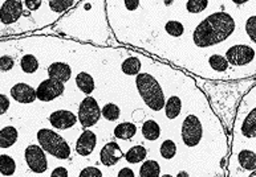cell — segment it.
I'll list each match as a JSON object with an SVG mask.
<instances>
[{
    "label": "cell",
    "instance_id": "d6a6232c",
    "mask_svg": "<svg viewBox=\"0 0 256 177\" xmlns=\"http://www.w3.org/2000/svg\"><path fill=\"white\" fill-rule=\"evenodd\" d=\"M14 68H15V58H14V57L7 56V54L0 57V72H11Z\"/></svg>",
    "mask_w": 256,
    "mask_h": 177
},
{
    "label": "cell",
    "instance_id": "6da1fadb",
    "mask_svg": "<svg viewBox=\"0 0 256 177\" xmlns=\"http://www.w3.org/2000/svg\"><path fill=\"white\" fill-rule=\"evenodd\" d=\"M236 21L228 12L218 11L203 19L192 32V41L196 48H211L226 41L235 32Z\"/></svg>",
    "mask_w": 256,
    "mask_h": 177
},
{
    "label": "cell",
    "instance_id": "ab89813d",
    "mask_svg": "<svg viewBox=\"0 0 256 177\" xmlns=\"http://www.w3.org/2000/svg\"><path fill=\"white\" fill-rule=\"evenodd\" d=\"M117 177H134V172L133 170H130V168L125 167V168H122V170L120 171Z\"/></svg>",
    "mask_w": 256,
    "mask_h": 177
},
{
    "label": "cell",
    "instance_id": "277c9868",
    "mask_svg": "<svg viewBox=\"0 0 256 177\" xmlns=\"http://www.w3.org/2000/svg\"><path fill=\"white\" fill-rule=\"evenodd\" d=\"M180 138L186 147H196L203 138L202 122L194 114H188L182 122L180 127Z\"/></svg>",
    "mask_w": 256,
    "mask_h": 177
},
{
    "label": "cell",
    "instance_id": "484cf974",
    "mask_svg": "<svg viewBox=\"0 0 256 177\" xmlns=\"http://www.w3.org/2000/svg\"><path fill=\"white\" fill-rule=\"evenodd\" d=\"M140 177H160V166L156 160H146L140 168Z\"/></svg>",
    "mask_w": 256,
    "mask_h": 177
},
{
    "label": "cell",
    "instance_id": "603a6c76",
    "mask_svg": "<svg viewBox=\"0 0 256 177\" xmlns=\"http://www.w3.org/2000/svg\"><path fill=\"white\" fill-rule=\"evenodd\" d=\"M141 61L137 57H128L121 64V70L125 76H137L141 73Z\"/></svg>",
    "mask_w": 256,
    "mask_h": 177
},
{
    "label": "cell",
    "instance_id": "e0dca14e",
    "mask_svg": "<svg viewBox=\"0 0 256 177\" xmlns=\"http://www.w3.org/2000/svg\"><path fill=\"white\" fill-rule=\"evenodd\" d=\"M76 86L78 87L81 93H84L86 97H89L96 89V82L89 73L80 72L76 76Z\"/></svg>",
    "mask_w": 256,
    "mask_h": 177
},
{
    "label": "cell",
    "instance_id": "d590c367",
    "mask_svg": "<svg viewBox=\"0 0 256 177\" xmlns=\"http://www.w3.org/2000/svg\"><path fill=\"white\" fill-rule=\"evenodd\" d=\"M10 106H11L10 98H8L6 94H2V93H0V117L7 113L8 109H10Z\"/></svg>",
    "mask_w": 256,
    "mask_h": 177
},
{
    "label": "cell",
    "instance_id": "8fae6325",
    "mask_svg": "<svg viewBox=\"0 0 256 177\" xmlns=\"http://www.w3.org/2000/svg\"><path fill=\"white\" fill-rule=\"evenodd\" d=\"M10 94H11V98L14 99V101L19 102V103H23V105L34 103V102L38 99L36 98V90H34L30 83L26 82L15 83V85L11 87Z\"/></svg>",
    "mask_w": 256,
    "mask_h": 177
},
{
    "label": "cell",
    "instance_id": "8d00e7d4",
    "mask_svg": "<svg viewBox=\"0 0 256 177\" xmlns=\"http://www.w3.org/2000/svg\"><path fill=\"white\" fill-rule=\"evenodd\" d=\"M50 177H68V170L65 167H56L50 172Z\"/></svg>",
    "mask_w": 256,
    "mask_h": 177
},
{
    "label": "cell",
    "instance_id": "9c48e42d",
    "mask_svg": "<svg viewBox=\"0 0 256 177\" xmlns=\"http://www.w3.org/2000/svg\"><path fill=\"white\" fill-rule=\"evenodd\" d=\"M23 1H18V0L3 1V4L0 5V23L6 26L16 24L19 21L20 17L23 16Z\"/></svg>",
    "mask_w": 256,
    "mask_h": 177
},
{
    "label": "cell",
    "instance_id": "5b68a950",
    "mask_svg": "<svg viewBox=\"0 0 256 177\" xmlns=\"http://www.w3.org/2000/svg\"><path fill=\"white\" fill-rule=\"evenodd\" d=\"M101 119V107L96 98L92 95L85 97L78 105V113H77V121L84 128H89L96 126Z\"/></svg>",
    "mask_w": 256,
    "mask_h": 177
},
{
    "label": "cell",
    "instance_id": "f546056e",
    "mask_svg": "<svg viewBox=\"0 0 256 177\" xmlns=\"http://www.w3.org/2000/svg\"><path fill=\"white\" fill-rule=\"evenodd\" d=\"M164 30L168 36L178 38L184 34V25L178 20H168V23L164 24Z\"/></svg>",
    "mask_w": 256,
    "mask_h": 177
},
{
    "label": "cell",
    "instance_id": "d4e9b609",
    "mask_svg": "<svg viewBox=\"0 0 256 177\" xmlns=\"http://www.w3.org/2000/svg\"><path fill=\"white\" fill-rule=\"evenodd\" d=\"M146 156H148V150L144 146H134L126 152L125 159L130 164H138L145 162Z\"/></svg>",
    "mask_w": 256,
    "mask_h": 177
},
{
    "label": "cell",
    "instance_id": "cb8c5ba5",
    "mask_svg": "<svg viewBox=\"0 0 256 177\" xmlns=\"http://www.w3.org/2000/svg\"><path fill=\"white\" fill-rule=\"evenodd\" d=\"M16 162L15 159L10 155H0V175L6 177H11L16 172Z\"/></svg>",
    "mask_w": 256,
    "mask_h": 177
},
{
    "label": "cell",
    "instance_id": "5bb4252c",
    "mask_svg": "<svg viewBox=\"0 0 256 177\" xmlns=\"http://www.w3.org/2000/svg\"><path fill=\"white\" fill-rule=\"evenodd\" d=\"M124 158L121 147L116 142H109L100 151V162L105 167H113Z\"/></svg>",
    "mask_w": 256,
    "mask_h": 177
},
{
    "label": "cell",
    "instance_id": "7402d4cb",
    "mask_svg": "<svg viewBox=\"0 0 256 177\" xmlns=\"http://www.w3.org/2000/svg\"><path fill=\"white\" fill-rule=\"evenodd\" d=\"M38 68H40V62L36 58V56L31 54V53H27L22 57L20 60V69L22 72L26 73V74H34L38 72Z\"/></svg>",
    "mask_w": 256,
    "mask_h": 177
},
{
    "label": "cell",
    "instance_id": "60d3db41",
    "mask_svg": "<svg viewBox=\"0 0 256 177\" xmlns=\"http://www.w3.org/2000/svg\"><path fill=\"white\" fill-rule=\"evenodd\" d=\"M176 177H190V175H188L186 171H180L178 175H176Z\"/></svg>",
    "mask_w": 256,
    "mask_h": 177
},
{
    "label": "cell",
    "instance_id": "1f68e13d",
    "mask_svg": "<svg viewBox=\"0 0 256 177\" xmlns=\"http://www.w3.org/2000/svg\"><path fill=\"white\" fill-rule=\"evenodd\" d=\"M208 5H210V1H207V0H188V1H184L186 11L188 13H195V15L206 11Z\"/></svg>",
    "mask_w": 256,
    "mask_h": 177
},
{
    "label": "cell",
    "instance_id": "74e56055",
    "mask_svg": "<svg viewBox=\"0 0 256 177\" xmlns=\"http://www.w3.org/2000/svg\"><path fill=\"white\" fill-rule=\"evenodd\" d=\"M42 3H44V1H42V0H38V1H27V0H26V1H23V5L26 8H28L30 11H36V9H38V8L42 7Z\"/></svg>",
    "mask_w": 256,
    "mask_h": 177
},
{
    "label": "cell",
    "instance_id": "d6986e66",
    "mask_svg": "<svg viewBox=\"0 0 256 177\" xmlns=\"http://www.w3.org/2000/svg\"><path fill=\"white\" fill-rule=\"evenodd\" d=\"M19 132L14 126H6L0 130V148H10L18 142Z\"/></svg>",
    "mask_w": 256,
    "mask_h": 177
},
{
    "label": "cell",
    "instance_id": "83f0119b",
    "mask_svg": "<svg viewBox=\"0 0 256 177\" xmlns=\"http://www.w3.org/2000/svg\"><path fill=\"white\" fill-rule=\"evenodd\" d=\"M208 65H210V68L216 73H224L227 72L230 69L228 62L226 61V58L220 54H211L208 57Z\"/></svg>",
    "mask_w": 256,
    "mask_h": 177
},
{
    "label": "cell",
    "instance_id": "4fadbf2b",
    "mask_svg": "<svg viewBox=\"0 0 256 177\" xmlns=\"http://www.w3.org/2000/svg\"><path fill=\"white\" fill-rule=\"evenodd\" d=\"M97 144V135L90 130H84L76 142V152L82 158L90 156Z\"/></svg>",
    "mask_w": 256,
    "mask_h": 177
},
{
    "label": "cell",
    "instance_id": "7a4b0ae2",
    "mask_svg": "<svg viewBox=\"0 0 256 177\" xmlns=\"http://www.w3.org/2000/svg\"><path fill=\"white\" fill-rule=\"evenodd\" d=\"M136 87L142 101L152 111H160L164 107V93L160 83L150 73H140L136 76Z\"/></svg>",
    "mask_w": 256,
    "mask_h": 177
},
{
    "label": "cell",
    "instance_id": "ac0fdd59",
    "mask_svg": "<svg viewBox=\"0 0 256 177\" xmlns=\"http://www.w3.org/2000/svg\"><path fill=\"white\" fill-rule=\"evenodd\" d=\"M164 114H166V118L170 119V121H174L182 113V99L178 95H172L168 101L164 102Z\"/></svg>",
    "mask_w": 256,
    "mask_h": 177
},
{
    "label": "cell",
    "instance_id": "9a60e30c",
    "mask_svg": "<svg viewBox=\"0 0 256 177\" xmlns=\"http://www.w3.org/2000/svg\"><path fill=\"white\" fill-rule=\"evenodd\" d=\"M46 72H48V77L50 78L60 81L62 83L68 82L70 77H72V68L66 62H62V61L52 62L48 66V69H46Z\"/></svg>",
    "mask_w": 256,
    "mask_h": 177
},
{
    "label": "cell",
    "instance_id": "52a82bcc",
    "mask_svg": "<svg viewBox=\"0 0 256 177\" xmlns=\"http://www.w3.org/2000/svg\"><path fill=\"white\" fill-rule=\"evenodd\" d=\"M24 159L27 163L28 168L34 172V174L42 175L46 172L48 170V159L46 154L42 150L38 144H31L26 148L24 152Z\"/></svg>",
    "mask_w": 256,
    "mask_h": 177
},
{
    "label": "cell",
    "instance_id": "44dd1931",
    "mask_svg": "<svg viewBox=\"0 0 256 177\" xmlns=\"http://www.w3.org/2000/svg\"><path fill=\"white\" fill-rule=\"evenodd\" d=\"M137 134V126L132 122H122L114 127V136L118 140H129Z\"/></svg>",
    "mask_w": 256,
    "mask_h": 177
},
{
    "label": "cell",
    "instance_id": "836d02e7",
    "mask_svg": "<svg viewBox=\"0 0 256 177\" xmlns=\"http://www.w3.org/2000/svg\"><path fill=\"white\" fill-rule=\"evenodd\" d=\"M78 177H104V175L97 167H86L84 170H81Z\"/></svg>",
    "mask_w": 256,
    "mask_h": 177
},
{
    "label": "cell",
    "instance_id": "ffe728a7",
    "mask_svg": "<svg viewBox=\"0 0 256 177\" xmlns=\"http://www.w3.org/2000/svg\"><path fill=\"white\" fill-rule=\"evenodd\" d=\"M142 136L149 142H156L160 138V126L154 119H148L141 127Z\"/></svg>",
    "mask_w": 256,
    "mask_h": 177
},
{
    "label": "cell",
    "instance_id": "f35d334b",
    "mask_svg": "<svg viewBox=\"0 0 256 177\" xmlns=\"http://www.w3.org/2000/svg\"><path fill=\"white\" fill-rule=\"evenodd\" d=\"M122 3L129 11H134L141 5V1H138V0H126V1H122Z\"/></svg>",
    "mask_w": 256,
    "mask_h": 177
},
{
    "label": "cell",
    "instance_id": "b9f144b4",
    "mask_svg": "<svg viewBox=\"0 0 256 177\" xmlns=\"http://www.w3.org/2000/svg\"><path fill=\"white\" fill-rule=\"evenodd\" d=\"M160 177H172V175L166 174V175H162V176H160Z\"/></svg>",
    "mask_w": 256,
    "mask_h": 177
},
{
    "label": "cell",
    "instance_id": "7c38bea8",
    "mask_svg": "<svg viewBox=\"0 0 256 177\" xmlns=\"http://www.w3.org/2000/svg\"><path fill=\"white\" fill-rule=\"evenodd\" d=\"M238 123L239 127L235 130V132H239L242 138H247L251 142H254L256 138V111H255V105L250 107L248 114L246 115L243 119L238 118Z\"/></svg>",
    "mask_w": 256,
    "mask_h": 177
},
{
    "label": "cell",
    "instance_id": "4dcf8cb0",
    "mask_svg": "<svg viewBox=\"0 0 256 177\" xmlns=\"http://www.w3.org/2000/svg\"><path fill=\"white\" fill-rule=\"evenodd\" d=\"M160 155L164 160H172L176 158V144L174 143V140L166 139L162 142L160 147Z\"/></svg>",
    "mask_w": 256,
    "mask_h": 177
},
{
    "label": "cell",
    "instance_id": "2e32d148",
    "mask_svg": "<svg viewBox=\"0 0 256 177\" xmlns=\"http://www.w3.org/2000/svg\"><path fill=\"white\" fill-rule=\"evenodd\" d=\"M236 163L239 164L242 171L255 172L256 170V155L254 150H240L236 156Z\"/></svg>",
    "mask_w": 256,
    "mask_h": 177
},
{
    "label": "cell",
    "instance_id": "f1b7e54d",
    "mask_svg": "<svg viewBox=\"0 0 256 177\" xmlns=\"http://www.w3.org/2000/svg\"><path fill=\"white\" fill-rule=\"evenodd\" d=\"M101 115H102L106 121L116 122L118 121L120 117H121V109H120L116 103L109 102V103H106V105L101 109Z\"/></svg>",
    "mask_w": 256,
    "mask_h": 177
},
{
    "label": "cell",
    "instance_id": "e575fe53",
    "mask_svg": "<svg viewBox=\"0 0 256 177\" xmlns=\"http://www.w3.org/2000/svg\"><path fill=\"white\" fill-rule=\"evenodd\" d=\"M246 32L248 34L251 42H255V16H251L247 21H246Z\"/></svg>",
    "mask_w": 256,
    "mask_h": 177
},
{
    "label": "cell",
    "instance_id": "30bf717a",
    "mask_svg": "<svg viewBox=\"0 0 256 177\" xmlns=\"http://www.w3.org/2000/svg\"><path fill=\"white\" fill-rule=\"evenodd\" d=\"M48 121H50V126L54 130H58V131L69 130L73 126H76V123L78 122L77 121L76 114L69 111V110H56V111L50 114Z\"/></svg>",
    "mask_w": 256,
    "mask_h": 177
},
{
    "label": "cell",
    "instance_id": "4316f807",
    "mask_svg": "<svg viewBox=\"0 0 256 177\" xmlns=\"http://www.w3.org/2000/svg\"><path fill=\"white\" fill-rule=\"evenodd\" d=\"M46 3L48 4L50 11L62 15V13L66 12L72 7H74L76 3H78V1H74V0H50V1H46Z\"/></svg>",
    "mask_w": 256,
    "mask_h": 177
},
{
    "label": "cell",
    "instance_id": "8992f818",
    "mask_svg": "<svg viewBox=\"0 0 256 177\" xmlns=\"http://www.w3.org/2000/svg\"><path fill=\"white\" fill-rule=\"evenodd\" d=\"M226 61L228 65L232 66H244V65L252 64L255 60V49L254 46L244 45V44H238L231 45L224 52Z\"/></svg>",
    "mask_w": 256,
    "mask_h": 177
},
{
    "label": "cell",
    "instance_id": "ba28073f",
    "mask_svg": "<svg viewBox=\"0 0 256 177\" xmlns=\"http://www.w3.org/2000/svg\"><path fill=\"white\" fill-rule=\"evenodd\" d=\"M65 93V83L56 79L46 78L36 89V98L40 102H52Z\"/></svg>",
    "mask_w": 256,
    "mask_h": 177
},
{
    "label": "cell",
    "instance_id": "3957f363",
    "mask_svg": "<svg viewBox=\"0 0 256 177\" xmlns=\"http://www.w3.org/2000/svg\"><path fill=\"white\" fill-rule=\"evenodd\" d=\"M36 139L38 142V146L46 154H50V156L58 160H66L70 158L72 151H70L68 142L54 130L40 128L36 134Z\"/></svg>",
    "mask_w": 256,
    "mask_h": 177
}]
</instances>
